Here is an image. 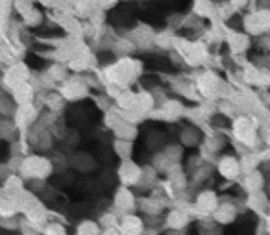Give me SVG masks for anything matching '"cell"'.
Here are the masks:
<instances>
[{"label":"cell","instance_id":"cell-2","mask_svg":"<svg viewBox=\"0 0 270 235\" xmlns=\"http://www.w3.org/2000/svg\"><path fill=\"white\" fill-rule=\"evenodd\" d=\"M228 26L230 28H233V30H242V19H240V15H237V13H233L230 19H228Z\"/></svg>","mask_w":270,"mask_h":235},{"label":"cell","instance_id":"cell-1","mask_svg":"<svg viewBox=\"0 0 270 235\" xmlns=\"http://www.w3.org/2000/svg\"><path fill=\"white\" fill-rule=\"evenodd\" d=\"M211 124H213V128H222V130H226V128H230V126H232L230 119H228V117H224L222 113H216L215 117L211 119Z\"/></svg>","mask_w":270,"mask_h":235}]
</instances>
